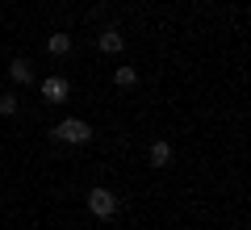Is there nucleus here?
I'll list each match as a JSON object with an SVG mask.
<instances>
[{
	"label": "nucleus",
	"mask_w": 251,
	"mask_h": 230,
	"mask_svg": "<svg viewBox=\"0 0 251 230\" xmlns=\"http://www.w3.org/2000/svg\"><path fill=\"white\" fill-rule=\"evenodd\" d=\"M88 209H92V218H113L117 213V197L109 193V188H92L88 193Z\"/></svg>",
	"instance_id": "nucleus-2"
},
{
	"label": "nucleus",
	"mask_w": 251,
	"mask_h": 230,
	"mask_svg": "<svg viewBox=\"0 0 251 230\" xmlns=\"http://www.w3.org/2000/svg\"><path fill=\"white\" fill-rule=\"evenodd\" d=\"M97 46H100V51H105V54H122V51H126V34H122V29H117V26H109V29H100Z\"/></svg>",
	"instance_id": "nucleus-4"
},
{
	"label": "nucleus",
	"mask_w": 251,
	"mask_h": 230,
	"mask_svg": "<svg viewBox=\"0 0 251 230\" xmlns=\"http://www.w3.org/2000/svg\"><path fill=\"white\" fill-rule=\"evenodd\" d=\"M46 51H50L54 59L67 54V51H72V34H50V38H46Z\"/></svg>",
	"instance_id": "nucleus-7"
},
{
	"label": "nucleus",
	"mask_w": 251,
	"mask_h": 230,
	"mask_svg": "<svg viewBox=\"0 0 251 230\" xmlns=\"http://www.w3.org/2000/svg\"><path fill=\"white\" fill-rule=\"evenodd\" d=\"M67 97H72V84L63 80V76H46V80H42V101H50V105H63Z\"/></svg>",
	"instance_id": "nucleus-3"
},
{
	"label": "nucleus",
	"mask_w": 251,
	"mask_h": 230,
	"mask_svg": "<svg viewBox=\"0 0 251 230\" xmlns=\"http://www.w3.org/2000/svg\"><path fill=\"white\" fill-rule=\"evenodd\" d=\"M113 84H117V88H134V84H138V71L134 67H117L113 71Z\"/></svg>",
	"instance_id": "nucleus-8"
},
{
	"label": "nucleus",
	"mask_w": 251,
	"mask_h": 230,
	"mask_svg": "<svg viewBox=\"0 0 251 230\" xmlns=\"http://www.w3.org/2000/svg\"><path fill=\"white\" fill-rule=\"evenodd\" d=\"M17 113V97L13 92H0V117H13Z\"/></svg>",
	"instance_id": "nucleus-9"
},
{
	"label": "nucleus",
	"mask_w": 251,
	"mask_h": 230,
	"mask_svg": "<svg viewBox=\"0 0 251 230\" xmlns=\"http://www.w3.org/2000/svg\"><path fill=\"white\" fill-rule=\"evenodd\" d=\"M54 138H59V142H72V147H80V142L92 138V126L80 122V117H67V122L54 126Z\"/></svg>",
	"instance_id": "nucleus-1"
},
{
	"label": "nucleus",
	"mask_w": 251,
	"mask_h": 230,
	"mask_svg": "<svg viewBox=\"0 0 251 230\" xmlns=\"http://www.w3.org/2000/svg\"><path fill=\"white\" fill-rule=\"evenodd\" d=\"M9 80H13V84H29V80H34L29 59H13V63H9Z\"/></svg>",
	"instance_id": "nucleus-5"
},
{
	"label": "nucleus",
	"mask_w": 251,
	"mask_h": 230,
	"mask_svg": "<svg viewBox=\"0 0 251 230\" xmlns=\"http://www.w3.org/2000/svg\"><path fill=\"white\" fill-rule=\"evenodd\" d=\"M147 159H151L155 163V168H168V163H172V147H168V142H151V151H147Z\"/></svg>",
	"instance_id": "nucleus-6"
}]
</instances>
